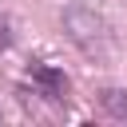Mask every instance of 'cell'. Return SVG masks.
<instances>
[{
	"label": "cell",
	"instance_id": "1",
	"mask_svg": "<svg viewBox=\"0 0 127 127\" xmlns=\"http://www.w3.org/2000/svg\"><path fill=\"white\" fill-rule=\"evenodd\" d=\"M64 28H67L71 44H75L83 56H95V60L111 56V32H107V24H103L91 8H83V4L64 8Z\"/></svg>",
	"mask_w": 127,
	"mask_h": 127
},
{
	"label": "cell",
	"instance_id": "2",
	"mask_svg": "<svg viewBox=\"0 0 127 127\" xmlns=\"http://www.w3.org/2000/svg\"><path fill=\"white\" fill-rule=\"evenodd\" d=\"M32 83H40L48 99H64L67 95V75L56 71V67H48V64H36L32 67Z\"/></svg>",
	"mask_w": 127,
	"mask_h": 127
},
{
	"label": "cell",
	"instance_id": "3",
	"mask_svg": "<svg viewBox=\"0 0 127 127\" xmlns=\"http://www.w3.org/2000/svg\"><path fill=\"white\" fill-rule=\"evenodd\" d=\"M99 99H103V107H107L115 119H127V95H123V91H103Z\"/></svg>",
	"mask_w": 127,
	"mask_h": 127
},
{
	"label": "cell",
	"instance_id": "4",
	"mask_svg": "<svg viewBox=\"0 0 127 127\" xmlns=\"http://www.w3.org/2000/svg\"><path fill=\"white\" fill-rule=\"evenodd\" d=\"M8 48V20H0V52Z\"/></svg>",
	"mask_w": 127,
	"mask_h": 127
}]
</instances>
